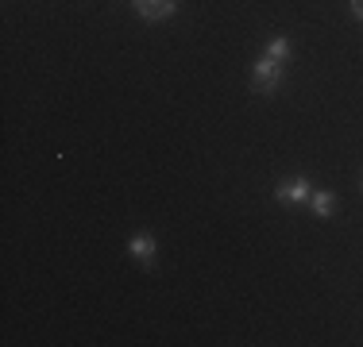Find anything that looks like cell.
I'll return each instance as SVG.
<instances>
[{
	"label": "cell",
	"mask_w": 363,
	"mask_h": 347,
	"mask_svg": "<svg viewBox=\"0 0 363 347\" xmlns=\"http://www.w3.org/2000/svg\"><path fill=\"white\" fill-rule=\"evenodd\" d=\"M282 74H286V62H274V58L259 55L252 66V93L255 97H274L282 89Z\"/></svg>",
	"instance_id": "6da1fadb"
},
{
	"label": "cell",
	"mask_w": 363,
	"mask_h": 347,
	"mask_svg": "<svg viewBox=\"0 0 363 347\" xmlns=\"http://www.w3.org/2000/svg\"><path fill=\"white\" fill-rule=\"evenodd\" d=\"M309 193H313V186H309L306 174H290V178H282L279 186H274V197H279V205H301L309 201Z\"/></svg>",
	"instance_id": "7a4b0ae2"
},
{
	"label": "cell",
	"mask_w": 363,
	"mask_h": 347,
	"mask_svg": "<svg viewBox=\"0 0 363 347\" xmlns=\"http://www.w3.org/2000/svg\"><path fill=\"white\" fill-rule=\"evenodd\" d=\"M132 12L147 23H162L178 12V0H132Z\"/></svg>",
	"instance_id": "3957f363"
},
{
	"label": "cell",
	"mask_w": 363,
	"mask_h": 347,
	"mask_svg": "<svg viewBox=\"0 0 363 347\" xmlns=\"http://www.w3.org/2000/svg\"><path fill=\"white\" fill-rule=\"evenodd\" d=\"M128 255H132L135 263H143V266H155V255H159V243H155L151 232H135V236L128 239Z\"/></svg>",
	"instance_id": "277c9868"
},
{
	"label": "cell",
	"mask_w": 363,
	"mask_h": 347,
	"mask_svg": "<svg viewBox=\"0 0 363 347\" xmlns=\"http://www.w3.org/2000/svg\"><path fill=\"white\" fill-rule=\"evenodd\" d=\"M336 193H328V189H317V193H309V208H313V216H321V220H328V216L336 212Z\"/></svg>",
	"instance_id": "5b68a950"
},
{
	"label": "cell",
	"mask_w": 363,
	"mask_h": 347,
	"mask_svg": "<svg viewBox=\"0 0 363 347\" xmlns=\"http://www.w3.org/2000/svg\"><path fill=\"white\" fill-rule=\"evenodd\" d=\"M263 55H267V58H274V62H290V55H294V42L286 39V35H274V39H267Z\"/></svg>",
	"instance_id": "8992f818"
},
{
	"label": "cell",
	"mask_w": 363,
	"mask_h": 347,
	"mask_svg": "<svg viewBox=\"0 0 363 347\" xmlns=\"http://www.w3.org/2000/svg\"><path fill=\"white\" fill-rule=\"evenodd\" d=\"M348 8H352V16L363 23V0H348Z\"/></svg>",
	"instance_id": "52a82bcc"
},
{
	"label": "cell",
	"mask_w": 363,
	"mask_h": 347,
	"mask_svg": "<svg viewBox=\"0 0 363 347\" xmlns=\"http://www.w3.org/2000/svg\"><path fill=\"white\" fill-rule=\"evenodd\" d=\"M359 186H363V178H359Z\"/></svg>",
	"instance_id": "ba28073f"
}]
</instances>
